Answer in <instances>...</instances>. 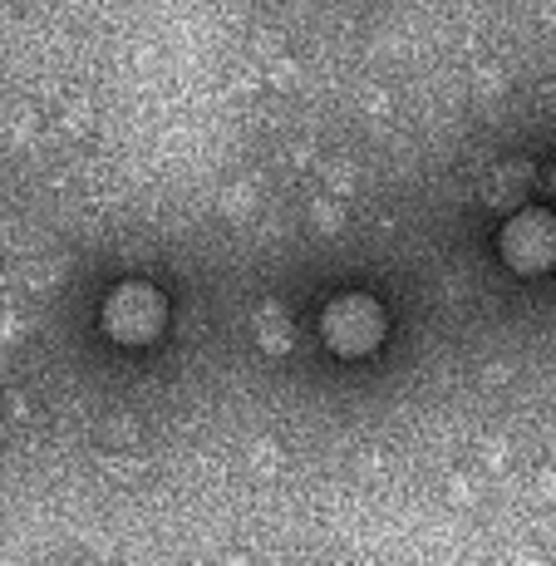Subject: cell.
Returning a JSON list of instances; mask_svg holds the SVG:
<instances>
[{"instance_id":"6da1fadb","label":"cell","mask_w":556,"mask_h":566,"mask_svg":"<svg viewBox=\"0 0 556 566\" xmlns=\"http://www.w3.org/2000/svg\"><path fill=\"white\" fill-rule=\"evenodd\" d=\"M389 321H385V306H379L375 296H335L331 306L321 311V340L331 345L340 360H359V355L379 350V340H385Z\"/></svg>"},{"instance_id":"7a4b0ae2","label":"cell","mask_w":556,"mask_h":566,"mask_svg":"<svg viewBox=\"0 0 556 566\" xmlns=\"http://www.w3.org/2000/svg\"><path fill=\"white\" fill-rule=\"evenodd\" d=\"M162 325H168V306H162L158 286L124 281L104 296V331L118 345H153L162 335Z\"/></svg>"},{"instance_id":"3957f363","label":"cell","mask_w":556,"mask_h":566,"mask_svg":"<svg viewBox=\"0 0 556 566\" xmlns=\"http://www.w3.org/2000/svg\"><path fill=\"white\" fill-rule=\"evenodd\" d=\"M497 247H503V261L517 276H542L556 266V217L542 207H527L503 227Z\"/></svg>"}]
</instances>
